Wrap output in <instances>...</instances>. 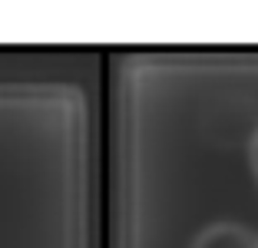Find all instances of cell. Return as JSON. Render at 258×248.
Instances as JSON below:
<instances>
[{
  "instance_id": "obj_2",
  "label": "cell",
  "mask_w": 258,
  "mask_h": 248,
  "mask_svg": "<svg viewBox=\"0 0 258 248\" xmlns=\"http://www.w3.org/2000/svg\"><path fill=\"white\" fill-rule=\"evenodd\" d=\"M248 165H251V175L258 182V129L251 133V143H248Z\"/></svg>"
},
{
  "instance_id": "obj_1",
  "label": "cell",
  "mask_w": 258,
  "mask_h": 248,
  "mask_svg": "<svg viewBox=\"0 0 258 248\" xmlns=\"http://www.w3.org/2000/svg\"><path fill=\"white\" fill-rule=\"evenodd\" d=\"M189 248H258V235L238 222H212L192 238Z\"/></svg>"
}]
</instances>
